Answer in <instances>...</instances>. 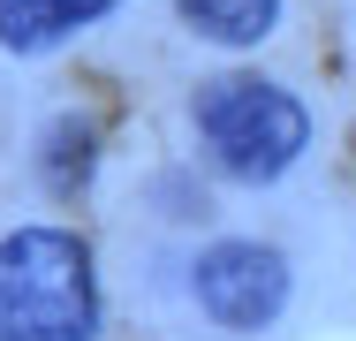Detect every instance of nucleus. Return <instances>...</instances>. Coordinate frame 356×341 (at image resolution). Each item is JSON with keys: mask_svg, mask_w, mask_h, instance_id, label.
I'll list each match as a JSON object with an SVG mask.
<instances>
[{"mask_svg": "<svg viewBox=\"0 0 356 341\" xmlns=\"http://www.w3.org/2000/svg\"><path fill=\"white\" fill-rule=\"evenodd\" d=\"M99 273L69 228H15L0 243V341H91Z\"/></svg>", "mask_w": 356, "mask_h": 341, "instance_id": "obj_1", "label": "nucleus"}, {"mask_svg": "<svg viewBox=\"0 0 356 341\" xmlns=\"http://www.w3.org/2000/svg\"><path fill=\"white\" fill-rule=\"evenodd\" d=\"M197 136L213 152L220 175L235 182H273L303 159L311 144V114L303 99L281 91L273 76H213L197 91Z\"/></svg>", "mask_w": 356, "mask_h": 341, "instance_id": "obj_2", "label": "nucleus"}, {"mask_svg": "<svg viewBox=\"0 0 356 341\" xmlns=\"http://www.w3.org/2000/svg\"><path fill=\"white\" fill-rule=\"evenodd\" d=\"M190 296L197 311L227 326V334H258L288 311V258L273 243H250V235H227V243H205L197 266H190Z\"/></svg>", "mask_w": 356, "mask_h": 341, "instance_id": "obj_3", "label": "nucleus"}, {"mask_svg": "<svg viewBox=\"0 0 356 341\" xmlns=\"http://www.w3.org/2000/svg\"><path fill=\"white\" fill-rule=\"evenodd\" d=\"M182 23L213 46H258L281 31V0H175Z\"/></svg>", "mask_w": 356, "mask_h": 341, "instance_id": "obj_4", "label": "nucleus"}, {"mask_svg": "<svg viewBox=\"0 0 356 341\" xmlns=\"http://www.w3.org/2000/svg\"><path fill=\"white\" fill-rule=\"evenodd\" d=\"M61 31H69V23H61L54 0H0V46H8V54H46Z\"/></svg>", "mask_w": 356, "mask_h": 341, "instance_id": "obj_5", "label": "nucleus"}, {"mask_svg": "<svg viewBox=\"0 0 356 341\" xmlns=\"http://www.w3.org/2000/svg\"><path fill=\"white\" fill-rule=\"evenodd\" d=\"M54 8H61V23H69V31H83V23H99L106 8H122V0H54Z\"/></svg>", "mask_w": 356, "mask_h": 341, "instance_id": "obj_6", "label": "nucleus"}]
</instances>
